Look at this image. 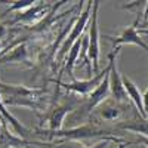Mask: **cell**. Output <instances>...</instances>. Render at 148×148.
I'll use <instances>...</instances> for the list:
<instances>
[{"label":"cell","mask_w":148,"mask_h":148,"mask_svg":"<svg viewBox=\"0 0 148 148\" xmlns=\"http://www.w3.org/2000/svg\"><path fill=\"white\" fill-rule=\"evenodd\" d=\"M45 90L43 89H31L22 84H8L0 82V96L6 105L27 107L31 110H39L42 107Z\"/></svg>","instance_id":"cell-1"},{"label":"cell","mask_w":148,"mask_h":148,"mask_svg":"<svg viewBox=\"0 0 148 148\" xmlns=\"http://www.w3.org/2000/svg\"><path fill=\"white\" fill-rule=\"evenodd\" d=\"M47 133L51 138H65L70 141H79V139H90V138H98V136H105V138H111L113 133L107 129L98 127V126H92V125H83L79 127H71L67 130H56V132H43Z\"/></svg>","instance_id":"cell-2"},{"label":"cell","mask_w":148,"mask_h":148,"mask_svg":"<svg viewBox=\"0 0 148 148\" xmlns=\"http://www.w3.org/2000/svg\"><path fill=\"white\" fill-rule=\"evenodd\" d=\"M98 0L92 2L90 12V24H89V34H88V56L89 61L93 62V71L99 73V27H98V9H99Z\"/></svg>","instance_id":"cell-3"},{"label":"cell","mask_w":148,"mask_h":148,"mask_svg":"<svg viewBox=\"0 0 148 148\" xmlns=\"http://www.w3.org/2000/svg\"><path fill=\"white\" fill-rule=\"evenodd\" d=\"M90 12H92V2H88L84 10L77 16V19L74 21L70 34H67V37L64 39V43H62V46H61V51H59L58 55H56V61L62 59V58L68 53V51L71 49V46L83 36L84 28H86V25H88V22H89V19H90Z\"/></svg>","instance_id":"cell-4"},{"label":"cell","mask_w":148,"mask_h":148,"mask_svg":"<svg viewBox=\"0 0 148 148\" xmlns=\"http://www.w3.org/2000/svg\"><path fill=\"white\" fill-rule=\"evenodd\" d=\"M120 46L114 49V52H111L108 55L110 59V74H108V80H110V95H113V98L117 102H125L129 98L126 95V90L123 88L121 83V74L117 67V55L120 52Z\"/></svg>","instance_id":"cell-5"},{"label":"cell","mask_w":148,"mask_h":148,"mask_svg":"<svg viewBox=\"0 0 148 148\" xmlns=\"http://www.w3.org/2000/svg\"><path fill=\"white\" fill-rule=\"evenodd\" d=\"M108 73H110V64H108L102 71L98 73L95 77H90V79H88V80H76V79H74L71 83L58 82V84L62 86L67 92H74V93H79V95H83V96H86V95L89 96V95L98 88V84L104 80V77L107 76Z\"/></svg>","instance_id":"cell-6"},{"label":"cell","mask_w":148,"mask_h":148,"mask_svg":"<svg viewBox=\"0 0 148 148\" xmlns=\"http://www.w3.org/2000/svg\"><path fill=\"white\" fill-rule=\"evenodd\" d=\"M138 24H139V16L133 21L132 25H129V27H126L125 30H123V33H121L120 36H117V37L104 36V39H108L114 46L117 45V47H119L120 45H136V46L142 47L144 51L148 53V43H145V42L142 40L141 34L138 33V30H136Z\"/></svg>","instance_id":"cell-7"},{"label":"cell","mask_w":148,"mask_h":148,"mask_svg":"<svg viewBox=\"0 0 148 148\" xmlns=\"http://www.w3.org/2000/svg\"><path fill=\"white\" fill-rule=\"evenodd\" d=\"M0 62L2 64H12V62H18V64H25L27 67H31V62L28 59V51H27V45L25 42H15L10 46H8L5 51L0 52Z\"/></svg>","instance_id":"cell-8"},{"label":"cell","mask_w":148,"mask_h":148,"mask_svg":"<svg viewBox=\"0 0 148 148\" xmlns=\"http://www.w3.org/2000/svg\"><path fill=\"white\" fill-rule=\"evenodd\" d=\"M52 8H53V5H49V3H45V2H36L34 6H31L27 10L21 12L19 15H16L8 24L9 25H14V24H18V22H34V21H39L43 16H46L49 12H51Z\"/></svg>","instance_id":"cell-9"},{"label":"cell","mask_w":148,"mask_h":148,"mask_svg":"<svg viewBox=\"0 0 148 148\" xmlns=\"http://www.w3.org/2000/svg\"><path fill=\"white\" fill-rule=\"evenodd\" d=\"M108 74L104 77V80L98 84V88L88 96V99H86V102H84V107H83V113L84 114H90L98 105L102 104L107 98L110 96V80H108Z\"/></svg>","instance_id":"cell-10"},{"label":"cell","mask_w":148,"mask_h":148,"mask_svg":"<svg viewBox=\"0 0 148 148\" xmlns=\"http://www.w3.org/2000/svg\"><path fill=\"white\" fill-rule=\"evenodd\" d=\"M73 110H74V101H65L64 104L56 105L51 111V114H49V129H51V132L62 130L64 119Z\"/></svg>","instance_id":"cell-11"},{"label":"cell","mask_w":148,"mask_h":148,"mask_svg":"<svg viewBox=\"0 0 148 148\" xmlns=\"http://www.w3.org/2000/svg\"><path fill=\"white\" fill-rule=\"evenodd\" d=\"M121 83H123V88L126 90V95L129 99H132V102L136 105L138 111L141 113V119H148L145 111H144V104H142V93L138 89V86L135 84L126 74H121Z\"/></svg>","instance_id":"cell-12"},{"label":"cell","mask_w":148,"mask_h":148,"mask_svg":"<svg viewBox=\"0 0 148 148\" xmlns=\"http://www.w3.org/2000/svg\"><path fill=\"white\" fill-rule=\"evenodd\" d=\"M0 117H2L5 121H9L10 126L14 127V130H15L16 133H19L21 136H24V135L28 132V129L24 126L21 121H18L14 116H12V114L9 113V110H6V107H5V104H3V101H2V96H0Z\"/></svg>","instance_id":"cell-13"},{"label":"cell","mask_w":148,"mask_h":148,"mask_svg":"<svg viewBox=\"0 0 148 148\" xmlns=\"http://www.w3.org/2000/svg\"><path fill=\"white\" fill-rule=\"evenodd\" d=\"M0 145H5V147H18V145H24V144H30L27 141H24L21 138L16 136H12V135L8 132L6 129V121L0 117Z\"/></svg>","instance_id":"cell-14"},{"label":"cell","mask_w":148,"mask_h":148,"mask_svg":"<svg viewBox=\"0 0 148 148\" xmlns=\"http://www.w3.org/2000/svg\"><path fill=\"white\" fill-rule=\"evenodd\" d=\"M119 127L148 138V119H141L139 121H132V123H120Z\"/></svg>","instance_id":"cell-15"},{"label":"cell","mask_w":148,"mask_h":148,"mask_svg":"<svg viewBox=\"0 0 148 148\" xmlns=\"http://www.w3.org/2000/svg\"><path fill=\"white\" fill-rule=\"evenodd\" d=\"M34 5H36L34 0H16V2H14V3H12V5L6 9L5 15L9 14V12H15V10H21V12H24V10H27L28 8L34 6Z\"/></svg>","instance_id":"cell-16"},{"label":"cell","mask_w":148,"mask_h":148,"mask_svg":"<svg viewBox=\"0 0 148 148\" xmlns=\"http://www.w3.org/2000/svg\"><path fill=\"white\" fill-rule=\"evenodd\" d=\"M101 117H104L105 120H116L119 116H120V110L117 107H113V105H105L101 111H99Z\"/></svg>","instance_id":"cell-17"},{"label":"cell","mask_w":148,"mask_h":148,"mask_svg":"<svg viewBox=\"0 0 148 148\" xmlns=\"http://www.w3.org/2000/svg\"><path fill=\"white\" fill-rule=\"evenodd\" d=\"M120 141H121L120 138L113 136V138H105L104 141L98 142V144H96V145H93V147H80V145H77L76 148H107V145H108L110 142H120ZM61 148H64V147H61Z\"/></svg>","instance_id":"cell-18"},{"label":"cell","mask_w":148,"mask_h":148,"mask_svg":"<svg viewBox=\"0 0 148 148\" xmlns=\"http://www.w3.org/2000/svg\"><path fill=\"white\" fill-rule=\"evenodd\" d=\"M142 104H144V111H145V114L148 117V88L147 90L142 93Z\"/></svg>","instance_id":"cell-19"},{"label":"cell","mask_w":148,"mask_h":148,"mask_svg":"<svg viewBox=\"0 0 148 148\" xmlns=\"http://www.w3.org/2000/svg\"><path fill=\"white\" fill-rule=\"evenodd\" d=\"M138 142H141L145 148H148V138L147 136H142V135H138Z\"/></svg>","instance_id":"cell-20"},{"label":"cell","mask_w":148,"mask_h":148,"mask_svg":"<svg viewBox=\"0 0 148 148\" xmlns=\"http://www.w3.org/2000/svg\"><path fill=\"white\" fill-rule=\"evenodd\" d=\"M6 33H8L6 27H5V25H2V24H0V39H3V37L6 36Z\"/></svg>","instance_id":"cell-21"},{"label":"cell","mask_w":148,"mask_h":148,"mask_svg":"<svg viewBox=\"0 0 148 148\" xmlns=\"http://www.w3.org/2000/svg\"><path fill=\"white\" fill-rule=\"evenodd\" d=\"M132 144H133V142H120L117 148H126L127 145H132Z\"/></svg>","instance_id":"cell-22"},{"label":"cell","mask_w":148,"mask_h":148,"mask_svg":"<svg viewBox=\"0 0 148 148\" xmlns=\"http://www.w3.org/2000/svg\"><path fill=\"white\" fill-rule=\"evenodd\" d=\"M142 27H144V30H148V19H147V21L142 24Z\"/></svg>","instance_id":"cell-23"},{"label":"cell","mask_w":148,"mask_h":148,"mask_svg":"<svg viewBox=\"0 0 148 148\" xmlns=\"http://www.w3.org/2000/svg\"><path fill=\"white\" fill-rule=\"evenodd\" d=\"M139 33H145V34H148V30H139Z\"/></svg>","instance_id":"cell-24"},{"label":"cell","mask_w":148,"mask_h":148,"mask_svg":"<svg viewBox=\"0 0 148 148\" xmlns=\"http://www.w3.org/2000/svg\"><path fill=\"white\" fill-rule=\"evenodd\" d=\"M2 47H3V45H2V43H0V51H2Z\"/></svg>","instance_id":"cell-25"},{"label":"cell","mask_w":148,"mask_h":148,"mask_svg":"<svg viewBox=\"0 0 148 148\" xmlns=\"http://www.w3.org/2000/svg\"><path fill=\"white\" fill-rule=\"evenodd\" d=\"M147 6H148V2H147Z\"/></svg>","instance_id":"cell-26"}]
</instances>
